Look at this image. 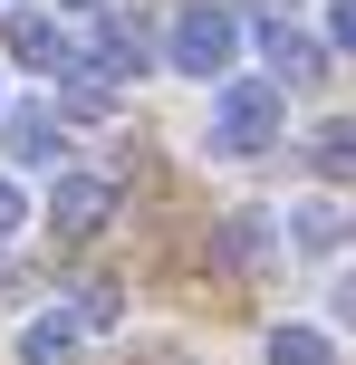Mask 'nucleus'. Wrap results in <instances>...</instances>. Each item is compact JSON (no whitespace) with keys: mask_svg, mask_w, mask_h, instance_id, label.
I'll return each mask as SVG.
<instances>
[{"mask_svg":"<svg viewBox=\"0 0 356 365\" xmlns=\"http://www.w3.org/2000/svg\"><path fill=\"white\" fill-rule=\"evenodd\" d=\"M280 77H222V96H212V135L203 145L222 154V164H260L270 145H280V125H289V106H280Z\"/></svg>","mask_w":356,"mask_h":365,"instance_id":"1","label":"nucleus"},{"mask_svg":"<svg viewBox=\"0 0 356 365\" xmlns=\"http://www.w3.org/2000/svg\"><path fill=\"white\" fill-rule=\"evenodd\" d=\"M164 58H173V77H231V58H241V19H231L222 0H193V10H173Z\"/></svg>","mask_w":356,"mask_h":365,"instance_id":"2","label":"nucleus"},{"mask_svg":"<svg viewBox=\"0 0 356 365\" xmlns=\"http://www.w3.org/2000/svg\"><path fill=\"white\" fill-rule=\"evenodd\" d=\"M77 68H87V77H106V87H116V77H145V68H154V38L135 29L126 10H106V19L87 29V48H77Z\"/></svg>","mask_w":356,"mask_h":365,"instance_id":"3","label":"nucleus"},{"mask_svg":"<svg viewBox=\"0 0 356 365\" xmlns=\"http://www.w3.org/2000/svg\"><path fill=\"white\" fill-rule=\"evenodd\" d=\"M106 221H116V182L106 173H58L49 182V231L87 240V231H106Z\"/></svg>","mask_w":356,"mask_h":365,"instance_id":"4","label":"nucleus"},{"mask_svg":"<svg viewBox=\"0 0 356 365\" xmlns=\"http://www.w3.org/2000/svg\"><path fill=\"white\" fill-rule=\"evenodd\" d=\"M0 38H10V58H19V68H39V77H68V68H77V38L58 29L49 10H10V29H0Z\"/></svg>","mask_w":356,"mask_h":365,"instance_id":"5","label":"nucleus"},{"mask_svg":"<svg viewBox=\"0 0 356 365\" xmlns=\"http://www.w3.org/2000/svg\"><path fill=\"white\" fill-rule=\"evenodd\" d=\"M0 145H10V164H19V173H49L58 154H68V135H58V115H49V106H10V115H0Z\"/></svg>","mask_w":356,"mask_h":365,"instance_id":"6","label":"nucleus"},{"mask_svg":"<svg viewBox=\"0 0 356 365\" xmlns=\"http://www.w3.org/2000/svg\"><path fill=\"white\" fill-rule=\"evenodd\" d=\"M260 58H270L280 87H318V77H327V48L308 29H289V19H260Z\"/></svg>","mask_w":356,"mask_h":365,"instance_id":"7","label":"nucleus"},{"mask_svg":"<svg viewBox=\"0 0 356 365\" xmlns=\"http://www.w3.org/2000/svg\"><path fill=\"white\" fill-rule=\"evenodd\" d=\"M77 346H87V317L77 308H39L19 327V365H77Z\"/></svg>","mask_w":356,"mask_h":365,"instance_id":"8","label":"nucleus"},{"mask_svg":"<svg viewBox=\"0 0 356 365\" xmlns=\"http://www.w3.org/2000/svg\"><path fill=\"white\" fill-rule=\"evenodd\" d=\"M289 240H299V250H337L347 212H337V202H299V212H289Z\"/></svg>","mask_w":356,"mask_h":365,"instance_id":"9","label":"nucleus"},{"mask_svg":"<svg viewBox=\"0 0 356 365\" xmlns=\"http://www.w3.org/2000/svg\"><path fill=\"white\" fill-rule=\"evenodd\" d=\"M222 259L260 269V259H270V212H231V221H222Z\"/></svg>","mask_w":356,"mask_h":365,"instance_id":"10","label":"nucleus"},{"mask_svg":"<svg viewBox=\"0 0 356 365\" xmlns=\"http://www.w3.org/2000/svg\"><path fill=\"white\" fill-rule=\"evenodd\" d=\"M270 365H337L327 327H270Z\"/></svg>","mask_w":356,"mask_h":365,"instance_id":"11","label":"nucleus"},{"mask_svg":"<svg viewBox=\"0 0 356 365\" xmlns=\"http://www.w3.org/2000/svg\"><path fill=\"white\" fill-rule=\"evenodd\" d=\"M29 231V192H19V173H0V240Z\"/></svg>","mask_w":356,"mask_h":365,"instance_id":"12","label":"nucleus"},{"mask_svg":"<svg viewBox=\"0 0 356 365\" xmlns=\"http://www.w3.org/2000/svg\"><path fill=\"white\" fill-rule=\"evenodd\" d=\"M68 308H77V317H87V336H96V327H116V289H106V279H96V289H77V298H68Z\"/></svg>","mask_w":356,"mask_h":365,"instance_id":"13","label":"nucleus"},{"mask_svg":"<svg viewBox=\"0 0 356 365\" xmlns=\"http://www.w3.org/2000/svg\"><path fill=\"white\" fill-rule=\"evenodd\" d=\"M318 164H327V173H356V125H327V135H318Z\"/></svg>","mask_w":356,"mask_h":365,"instance_id":"14","label":"nucleus"},{"mask_svg":"<svg viewBox=\"0 0 356 365\" xmlns=\"http://www.w3.org/2000/svg\"><path fill=\"white\" fill-rule=\"evenodd\" d=\"M327 38H337V48H356V0H337V10H327Z\"/></svg>","mask_w":356,"mask_h":365,"instance_id":"15","label":"nucleus"},{"mask_svg":"<svg viewBox=\"0 0 356 365\" xmlns=\"http://www.w3.org/2000/svg\"><path fill=\"white\" fill-rule=\"evenodd\" d=\"M337 317H347V327H356V269L337 279Z\"/></svg>","mask_w":356,"mask_h":365,"instance_id":"16","label":"nucleus"},{"mask_svg":"<svg viewBox=\"0 0 356 365\" xmlns=\"http://www.w3.org/2000/svg\"><path fill=\"white\" fill-rule=\"evenodd\" d=\"M77 10H96V0H77Z\"/></svg>","mask_w":356,"mask_h":365,"instance_id":"17","label":"nucleus"}]
</instances>
